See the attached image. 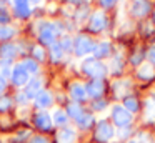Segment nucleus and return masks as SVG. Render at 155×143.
I'll use <instances>...</instances> for the list:
<instances>
[{
	"instance_id": "bb28decb",
	"label": "nucleus",
	"mask_w": 155,
	"mask_h": 143,
	"mask_svg": "<svg viewBox=\"0 0 155 143\" xmlns=\"http://www.w3.org/2000/svg\"><path fill=\"white\" fill-rule=\"evenodd\" d=\"M12 105H14V100L10 98V96H0V113H5L8 112V110L12 108Z\"/></svg>"
},
{
	"instance_id": "473e14b6",
	"label": "nucleus",
	"mask_w": 155,
	"mask_h": 143,
	"mask_svg": "<svg viewBox=\"0 0 155 143\" xmlns=\"http://www.w3.org/2000/svg\"><path fill=\"white\" fill-rule=\"evenodd\" d=\"M107 106V103L104 102V100H95L94 102V108L95 110H102V108H105Z\"/></svg>"
},
{
	"instance_id": "423d86ee",
	"label": "nucleus",
	"mask_w": 155,
	"mask_h": 143,
	"mask_svg": "<svg viewBox=\"0 0 155 143\" xmlns=\"http://www.w3.org/2000/svg\"><path fill=\"white\" fill-rule=\"evenodd\" d=\"M114 135H115V130H114V126H112L110 123L105 122V120L98 122L97 130H95V138H97L98 141L107 143V141H110V140L114 138Z\"/></svg>"
},
{
	"instance_id": "aec40b11",
	"label": "nucleus",
	"mask_w": 155,
	"mask_h": 143,
	"mask_svg": "<svg viewBox=\"0 0 155 143\" xmlns=\"http://www.w3.org/2000/svg\"><path fill=\"white\" fill-rule=\"evenodd\" d=\"M94 55H95V58H104V57H107V55H110V43H107V42H102V43H98V45H95V48H94Z\"/></svg>"
},
{
	"instance_id": "7ed1b4c3",
	"label": "nucleus",
	"mask_w": 155,
	"mask_h": 143,
	"mask_svg": "<svg viewBox=\"0 0 155 143\" xmlns=\"http://www.w3.org/2000/svg\"><path fill=\"white\" fill-rule=\"evenodd\" d=\"M94 48H95L94 40L87 35H78L74 40V50L78 57H85L88 53H94Z\"/></svg>"
},
{
	"instance_id": "4be33fe9",
	"label": "nucleus",
	"mask_w": 155,
	"mask_h": 143,
	"mask_svg": "<svg viewBox=\"0 0 155 143\" xmlns=\"http://www.w3.org/2000/svg\"><path fill=\"white\" fill-rule=\"evenodd\" d=\"M84 113H85V112L82 110V106L78 105L77 102H72L70 105L67 106V115L72 116V118H75V120H78L82 115H84Z\"/></svg>"
},
{
	"instance_id": "f704fd0d",
	"label": "nucleus",
	"mask_w": 155,
	"mask_h": 143,
	"mask_svg": "<svg viewBox=\"0 0 155 143\" xmlns=\"http://www.w3.org/2000/svg\"><path fill=\"white\" fill-rule=\"evenodd\" d=\"M30 143H48V140L44 138V136H34L30 140Z\"/></svg>"
},
{
	"instance_id": "7c9ffc66",
	"label": "nucleus",
	"mask_w": 155,
	"mask_h": 143,
	"mask_svg": "<svg viewBox=\"0 0 155 143\" xmlns=\"http://www.w3.org/2000/svg\"><path fill=\"white\" fill-rule=\"evenodd\" d=\"M12 20V17H10V13L7 12V10L2 7L0 8V25H8V22Z\"/></svg>"
},
{
	"instance_id": "20e7f679",
	"label": "nucleus",
	"mask_w": 155,
	"mask_h": 143,
	"mask_svg": "<svg viewBox=\"0 0 155 143\" xmlns=\"http://www.w3.org/2000/svg\"><path fill=\"white\" fill-rule=\"evenodd\" d=\"M10 82H12V85H14V86L22 88V86H25L28 82H30V73H28L27 70L20 65V63H17V65H14V70H12Z\"/></svg>"
},
{
	"instance_id": "c756f323",
	"label": "nucleus",
	"mask_w": 155,
	"mask_h": 143,
	"mask_svg": "<svg viewBox=\"0 0 155 143\" xmlns=\"http://www.w3.org/2000/svg\"><path fill=\"white\" fill-rule=\"evenodd\" d=\"M145 112H147L148 118H153V116H155V102L152 98L145 102Z\"/></svg>"
},
{
	"instance_id": "393cba45",
	"label": "nucleus",
	"mask_w": 155,
	"mask_h": 143,
	"mask_svg": "<svg viewBox=\"0 0 155 143\" xmlns=\"http://www.w3.org/2000/svg\"><path fill=\"white\" fill-rule=\"evenodd\" d=\"M45 57H47V53H45V48L42 45H35L34 48H32V58L37 60V62H44Z\"/></svg>"
},
{
	"instance_id": "a211bd4d",
	"label": "nucleus",
	"mask_w": 155,
	"mask_h": 143,
	"mask_svg": "<svg viewBox=\"0 0 155 143\" xmlns=\"http://www.w3.org/2000/svg\"><path fill=\"white\" fill-rule=\"evenodd\" d=\"M52 122H54V125H57V126H67V123H68V115H67V112H64V110H55L54 112V116H52Z\"/></svg>"
},
{
	"instance_id": "6e6552de",
	"label": "nucleus",
	"mask_w": 155,
	"mask_h": 143,
	"mask_svg": "<svg viewBox=\"0 0 155 143\" xmlns=\"http://www.w3.org/2000/svg\"><path fill=\"white\" fill-rule=\"evenodd\" d=\"M34 123H35V126H37L38 130H42V132H48V130L52 128V125H54L52 116L48 115L47 112H37L35 113Z\"/></svg>"
},
{
	"instance_id": "6ab92c4d",
	"label": "nucleus",
	"mask_w": 155,
	"mask_h": 143,
	"mask_svg": "<svg viewBox=\"0 0 155 143\" xmlns=\"http://www.w3.org/2000/svg\"><path fill=\"white\" fill-rule=\"evenodd\" d=\"M12 70H14V62L10 60H0V78H10Z\"/></svg>"
},
{
	"instance_id": "4c0bfd02",
	"label": "nucleus",
	"mask_w": 155,
	"mask_h": 143,
	"mask_svg": "<svg viewBox=\"0 0 155 143\" xmlns=\"http://www.w3.org/2000/svg\"><path fill=\"white\" fill-rule=\"evenodd\" d=\"M68 2H70V3H74V5H78V3L82 2V0H68Z\"/></svg>"
},
{
	"instance_id": "c85d7f7f",
	"label": "nucleus",
	"mask_w": 155,
	"mask_h": 143,
	"mask_svg": "<svg viewBox=\"0 0 155 143\" xmlns=\"http://www.w3.org/2000/svg\"><path fill=\"white\" fill-rule=\"evenodd\" d=\"M58 43H60L64 53H65V52H72V50H74V40H72L70 37H64V38H62Z\"/></svg>"
},
{
	"instance_id": "1a4fd4ad",
	"label": "nucleus",
	"mask_w": 155,
	"mask_h": 143,
	"mask_svg": "<svg viewBox=\"0 0 155 143\" xmlns=\"http://www.w3.org/2000/svg\"><path fill=\"white\" fill-rule=\"evenodd\" d=\"M18 55V47L12 42L2 43L0 45V60H10L14 62V58H17Z\"/></svg>"
},
{
	"instance_id": "412c9836",
	"label": "nucleus",
	"mask_w": 155,
	"mask_h": 143,
	"mask_svg": "<svg viewBox=\"0 0 155 143\" xmlns=\"http://www.w3.org/2000/svg\"><path fill=\"white\" fill-rule=\"evenodd\" d=\"M20 65L24 67V68L30 73V75L38 73V62H37V60H34V58H24L20 62Z\"/></svg>"
},
{
	"instance_id": "2f4dec72",
	"label": "nucleus",
	"mask_w": 155,
	"mask_h": 143,
	"mask_svg": "<svg viewBox=\"0 0 155 143\" xmlns=\"http://www.w3.org/2000/svg\"><path fill=\"white\" fill-rule=\"evenodd\" d=\"M15 102H18V103H27L28 102V98H27V95H25L24 92H20V93H17V96H15Z\"/></svg>"
},
{
	"instance_id": "72a5a7b5",
	"label": "nucleus",
	"mask_w": 155,
	"mask_h": 143,
	"mask_svg": "<svg viewBox=\"0 0 155 143\" xmlns=\"http://www.w3.org/2000/svg\"><path fill=\"white\" fill-rule=\"evenodd\" d=\"M147 58L150 60V63H153V65H155V47H152V48L148 50V53H147Z\"/></svg>"
},
{
	"instance_id": "9d476101",
	"label": "nucleus",
	"mask_w": 155,
	"mask_h": 143,
	"mask_svg": "<svg viewBox=\"0 0 155 143\" xmlns=\"http://www.w3.org/2000/svg\"><path fill=\"white\" fill-rule=\"evenodd\" d=\"M34 103H35V106H37V108H40V110L48 108V106H52V103H54V96H52L50 92L42 90V92L34 98Z\"/></svg>"
},
{
	"instance_id": "39448f33",
	"label": "nucleus",
	"mask_w": 155,
	"mask_h": 143,
	"mask_svg": "<svg viewBox=\"0 0 155 143\" xmlns=\"http://www.w3.org/2000/svg\"><path fill=\"white\" fill-rule=\"evenodd\" d=\"M112 120L117 126L124 128V126H128L132 123V113L127 112L122 105H115L112 108Z\"/></svg>"
},
{
	"instance_id": "ea45409f",
	"label": "nucleus",
	"mask_w": 155,
	"mask_h": 143,
	"mask_svg": "<svg viewBox=\"0 0 155 143\" xmlns=\"http://www.w3.org/2000/svg\"><path fill=\"white\" fill-rule=\"evenodd\" d=\"M128 143H137V141H128Z\"/></svg>"
},
{
	"instance_id": "c9c22d12",
	"label": "nucleus",
	"mask_w": 155,
	"mask_h": 143,
	"mask_svg": "<svg viewBox=\"0 0 155 143\" xmlns=\"http://www.w3.org/2000/svg\"><path fill=\"white\" fill-rule=\"evenodd\" d=\"M115 2H117V0H100V3L105 7V8H108V7L115 5Z\"/></svg>"
},
{
	"instance_id": "f257e3e1",
	"label": "nucleus",
	"mask_w": 155,
	"mask_h": 143,
	"mask_svg": "<svg viewBox=\"0 0 155 143\" xmlns=\"http://www.w3.org/2000/svg\"><path fill=\"white\" fill-rule=\"evenodd\" d=\"M82 72H84L85 75L92 76L94 80H100L102 76H105V73H107V67L97 58H87L82 63Z\"/></svg>"
},
{
	"instance_id": "f3484780",
	"label": "nucleus",
	"mask_w": 155,
	"mask_h": 143,
	"mask_svg": "<svg viewBox=\"0 0 155 143\" xmlns=\"http://www.w3.org/2000/svg\"><path fill=\"white\" fill-rule=\"evenodd\" d=\"M148 10H150V5H148L145 0H137V2L132 5V13H134L135 17H143V15H147Z\"/></svg>"
},
{
	"instance_id": "2eb2a0df",
	"label": "nucleus",
	"mask_w": 155,
	"mask_h": 143,
	"mask_svg": "<svg viewBox=\"0 0 155 143\" xmlns=\"http://www.w3.org/2000/svg\"><path fill=\"white\" fill-rule=\"evenodd\" d=\"M75 132L68 126H64L60 132L57 133V143H74L75 141Z\"/></svg>"
},
{
	"instance_id": "f8f14e48",
	"label": "nucleus",
	"mask_w": 155,
	"mask_h": 143,
	"mask_svg": "<svg viewBox=\"0 0 155 143\" xmlns=\"http://www.w3.org/2000/svg\"><path fill=\"white\" fill-rule=\"evenodd\" d=\"M105 23H107V18H105L104 12L98 10V12H95L94 15H92L88 27H90V30H94V32H100V30H104Z\"/></svg>"
},
{
	"instance_id": "dca6fc26",
	"label": "nucleus",
	"mask_w": 155,
	"mask_h": 143,
	"mask_svg": "<svg viewBox=\"0 0 155 143\" xmlns=\"http://www.w3.org/2000/svg\"><path fill=\"white\" fill-rule=\"evenodd\" d=\"M17 30L10 25H0V43H7L15 37Z\"/></svg>"
},
{
	"instance_id": "cd10ccee",
	"label": "nucleus",
	"mask_w": 155,
	"mask_h": 143,
	"mask_svg": "<svg viewBox=\"0 0 155 143\" xmlns=\"http://www.w3.org/2000/svg\"><path fill=\"white\" fill-rule=\"evenodd\" d=\"M50 53H52V60H60L62 58V55H64V50H62V47H60V43L58 42H55L54 45L50 47Z\"/></svg>"
},
{
	"instance_id": "b1692460",
	"label": "nucleus",
	"mask_w": 155,
	"mask_h": 143,
	"mask_svg": "<svg viewBox=\"0 0 155 143\" xmlns=\"http://www.w3.org/2000/svg\"><path fill=\"white\" fill-rule=\"evenodd\" d=\"M92 123H94V115H90V113H84V115L77 120V125L80 126V128H90Z\"/></svg>"
},
{
	"instance_id": "9b49d317",
	"label": "nucleus",
	"mask_w": 155,
	"mask_h": 143,
	"mask_svg": "<svg viewBox=\"0 0 155 143\" xmlns=\"http://www.w3.org/2000/svg\"><path fill=\"white\" fill-rule=\"evenodd\" d=\"M40 92H42V82H40L38 78H32L30 82H28L27 85L24 86V93L27 95L28 100H30V98L34 100Z\"/></svg>"
},
{
	"instance_id": "5701e85b",
	"label": "nucleus",
	"mask_w": 155,
	"mask_h": 143,
	"mask_svg": "<svg viewBox=\"0 0 155 143\" xmlns=\"http://www.w3.org/2000/svg\"><path fill=\"white\" fill-rule=\"evenodd\" d=\"M138 76L143 80H150L155 76V70L153 67L150 65V63H145V65H142L140 68H138Z\"/></svg>"
},
{
	"instance_id": "e433bc0d",
	"label": "nucleus",
	"mask_w": 155,
	"mask_h": 143,
	"mask_svg": "<svg viewBox=\"0 0 155 143\" xmlns=\"http://www.w3.org/2000/svg\"><path fill=\"white\" fill-rule=\"evenodd\" d=\"M5 88H7V80L0 78V96H2V93L5 92Z\"/></svg>"
},
{
	"instance_id": "4468645a",
	"label": "nucleus",
	"mask_w": 155,
	"mask_h": 143,
	"mask_svg": "<svg viewBox=\"0 0 155 143\" xmlns=\"http://www.w3.org/2000/svg\"><path fill=\"white\" fill-rule=\"evenodd\" d=\"M70 95L72 98H74V102H84V100H87V88H85V85H82V83H72L70 86Z\"/></svg>"
},
{
	"instance_id": "58836bf2",
	"label": "nucleus",
	"mask_w": 155,
	"mask_h": 143,
	"mask_svg": "<svg viewBox=\"0 0 155 143\" xmlns=\"http://www.w3.org/2000/svg\"><path fill=\"white\" fill-rule=\"evenodd\" d=\"M28 2H30V3H38L40 0H28Z\"/></svg>"
},
{
	"instance_id": "f03ea898",
	"label": "nucleus",
	"mask_w": 155,
	"mask_h": 143,
	"mask_svg": "<svg viewBox=\"0 0 155 143\" xmlns=\"http://www.w3.org/2000/svg\"><path fill=\"white\" fill-rule=\"evenodd\" d=\"M57 35H58V28L55 23H52V22L40 23V27H38V40L42 42V45L52 47L57 42Z\"/></svg>"
},
{
	"instance_id": "0eeeda50",
	"label": "nucleus",
	"mask_w": 155,
	"mask_h": 143,
	"mask_svg": "<svg viewBox=\"0 0 155 143\" xmlns=\"http://www.w3.org/2000/svg\"><path fill=\"white\" fill-rule=\"evenodd\" d=\"M12 12L17 18H28L32 13V5L28 0H12Z\"/></svg>"
},
{
	"instance_id": "ddd939ff",
	"label": "nucleus",
	"mask_w": 155,
	"mask_h": 143,
	"mask_svg": "<svg viewBox=\"0 0 155 143\" xmlns=\"http://www.w3.org/2000/svg\"><path fill=\"white\" fill-rule=\"evenodd\" d=\"M87 95L92 96V98H98V96L104 93L105 86H104V82L102 80H92L90 83H87Z\"/></svg>"
},
{
	"instance_id": "a878e982",
	"label": "nucleus",
	"mask_w": 155,
	"mask_h": 143,
	"mask_svg": "<svg viewBox=\"0 0 155 143\" xmlns=\"http://www.w3.org/2000/svg\"><path fill=\"white\" fill-rule=\"evenodd\" d=\"M124 108L127 110V112H130V113H135L138 110V102L134 98V96H128V98H125V102H124Z\"/></svg>"
}]
</instances>
